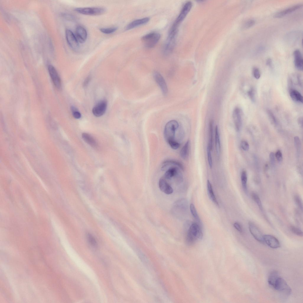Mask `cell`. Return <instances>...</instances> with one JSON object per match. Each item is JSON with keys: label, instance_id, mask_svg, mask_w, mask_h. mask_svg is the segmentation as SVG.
<instances>
[{"label": "cell", "instance_id": "7", "mask_svg": "<svg viewBox=\"0 0 303 303\" xmlns=\"http://www.w3.org/2000/svg\"><path fill=\"white\" fill-rule=\"evenodd\" d=\"M65 35L67 41L70 46L74 51L78 50L79 47V42L75 35L68 29L66 30Z\"/></svg>", "mask_w": 303, "mask_h": 303}, {"label": "cell", "instance_id": "38", "mask_svg": "<svg viewBox=\"0 0 303 303\" xmlns=\"http://www.w3.org/2000/svg\"><path fill=\"white\" fill-rule=\"evenodd\" d=\"M247 94L251 100L253 102L255 101V93L254 89L251 88L248 92Z\"/></svg>", "mask_w": 303, "mask_h": 303}, {"label": "cell", "instance_id": "46", "mask_svg": "<svg viewBox=\"0 0 303 303\" xmlns=\"http://www.w3.org/2000/svg\"><path fill=\"white\" fill-rule=\"evenodd\" d=\"M91 79V77L90 76H88L86 78L83 83V86L84 87H86L88 85Z\"/></svg>", "mask_w": 303, "mask_h": 303}, {"label": "cell", "instance_id": "30", "mask_svg": "<svg viewBox=\"0 0 303 303\" xmlns=\"http://www.w3.org/2000/svg\"><path fill=\"white\" fill-rule=\"evenodd\" d=\"M190 209L191 213L194 217L198 222H200L199 217L197 214L195 206L193 204H191L190 205Z\"/></svg>", "mask_w": 303, "mask_h": 303}, {"label": "cell", "instance_id": "24", "mask_svg": "<svg viewBox=\"0 0 303 303\" xmlns=\"http://www.w3.org/2000/svg\"><path fill=\"white\" fill-rule=\"evenodd\" d=\"M190 141L188 140L183 146L180 151V155L181 157L185 159L188 156Z\"/></svg>", "mask_w": 303, "mask_h": 303}, {"label": "cell", "instance_id": "4", "mask_svg": "<svg viewBox=\"0 0 303 303\" xmlns=\"http://www.w3.org/2000/svg\"><path fill=\"white\" fill-rule=\"evenodd\" d=\"M192 6V3L191 1H188L184 4L179 15L172 26L178 29L179 25L190 11Z\"/></svg>", "mask_w": 303, "mask_h": 303}, {"label": "cell", "instance_id": "34", "mask_svg": "<svg viewBox=\"0 0 303 303\" xmlns=\"http://www.w3.org/2000/svg\"><path fill=\"white\" fill-rule=\"evenodd\" d=\"M267 113L271 122L274 125L276 126L278 124L277 121L274 114L270 110H267Z\"/></svg>", "mask_w": 303, "mask_h": 303}, {"label": "cell", "instance_id": "25", "mask_svg": "<svg viewBox=\"0 0 303 303\" xmlns=\"http://www.w3.org/2000/svg\"><path fill=\"white\" fill-rule=\"evenodd\" d=\"M215 146L217 156L219 157L220 151V136L218 127L216 126L215 128Z\"/></svg>", "mask_w": 303, "mask_h": 303}, {"label": "cell", "instance_id": "14", "mask_svg": "<svg viewBox=\"0 0 303 303\" xmlns=\"http://www.w3.org/2000/svg\"><path fill=\"white\" fill-rule=\"evenodd\" d=\"M159 186L160 190L166 194H170L173 192V188L164 177L159 179Z\"/></svg>", "mask_w": 303, "mask_h": 303}, {"label": "cell", "instance_id": "16", "mask_svg": "<svg viewBox=\"0 0 303 303\" xmlns=\"http://www.w3.org/2000/svg\"><path fill=\"white\" fill-rule=\"evenodd\" d=\"M302 6V4H296L278 12L274 15V17L276 18H281L301 8Z\"/></svg>", "mask_w": 303, "mask_h": 303}, {"label": "cell", "instance_id": "3", "mask_svg": "<svg viewBox=\"0 0 303 303\" xmlns=\"http://www.w3.org/2000/svg\"><path fill=\"white\" fill-rule=\"evenodd\" d=\"M160 35L158 33L153 32L149 33L142 37V40L145 46L147 48L154 47L159 40Z\"/></svg>", "mask_w": 303, "mask_h": 303}, {"label": "cell", "instance_id": "27", "mask_svg": "<svg viewBox=\"0 0 303 303\" xmlns=\"http://www.w3.org/2000/svg\"><path fill=\"white\" fill-rule=\"evenodd\" d=\"M241 180L242 186L244 191L246 193L247 191V176L246 172L243 171L241 174Z\"/></svg>", "mask_w": 303, "mask_h": 303}, {"label": "cell", "instance_id": "2", "mask_svg": "<svg viewBox=\"0 0 303 303\" xmlns=\"http://www.w3.org/2000/svg\"><path fill=\"white\" fill-rule=\"evenodd\" d=\"M179 124L177 121L173 120L168 122L166 124L164 130V136L167 143L175 140V132L178 128Z\"/></svg>", "mask_w": 303, "mask_h": 303}, {"label": "cell", "instance_id": "41", "mask_svg": "<svg viewBox=\"0 0 303 303\" xmlns=\"http://www.w3.org/2000/svg\"><path fill=\"white\" fill-rule=\"evenodd\" d=\"M168 144L172 149H178L180 146V144L175 140L170 141Z\"/></svg>", "mask_w": 303, "mask_h": 303}, {"label": "cell", "instance_id": "42", "mask_svg": "<svg viewBox=\"0 0 303 303\" xmlns=\"http://www.w3.org/2000/svg\"><path fill=\"white\" fill-rule=\"evenodd\" d=\"M241 146L244 151H247L249 149V145L248 143L245 141H242L241 143Z\"/></svg>", "mask_w": 303, "mask_h": 303}, {"label": "cell", "instance_id": "22", "mask_svg": "<svg viewBox=\"0 0 303 303\" xmlns=\"http://www.w3.org/2000/svg\"><path fill=\"white\" fill-rule=\"evenodd\" d=\"M82 136L84 140L91 146L94 147H97L96 142L91 135L84 133H82Z\"/></svg>", "mask_w": 303, "mask_h": 303}, {"label": "cell", "instance_id": "21", "mask_svg": "<svg viewBox=\"0 0 303 303\" xmlns=\"http://www.w3.org/2000/svg\"><path fill=\"white\" fill-rule=\"evenodd\" d=\"M280 277L279 273L277 271H272L270 273L268 278L269 284L274 288L276 281Z\"/></svg>", "mask_w": 303, "mask_h": 303}, {"label": "cell", "instance_id": "13", "mask_svg": "<svg viewBox=\"0 0 303 303\" xmlns=\"http://www.w3.org/2000/svg\"><path fill=\"white\" fill-rule=\"evenodd\" d=\"M264 241L270 247L273 249L280 247V244L278 239L273 236L268 234L263 235Z\"/></svg>", "mask_w": 303, "mask_h": 303}, {"label": "cell", "instance_id": "26", "mask_svg": "<svg viewBox=\"0 0 303 303\" xmlns=\"http://www.w3.org/2000/svg\"><path fill=\"white\" fill-rule=\"evenodd\" d=\"M213 122H210L209 126V142L208 146L210 150H212L213 148Z\"/></svg>", "mask_w": 303, "mask_h": 303}, {"label": "cell", "instance_id": "35", "mask_svg": "<svg viewBox=\"0 0 303 303\" xmlns=\"http://www.w3.org/2000/svg\"><path fill=\"white\" fill-rule=\"evenodd\" d=\"M290 229L291 231L295 235L300 237L303 236L302 231L298 228L292 226L291 227Z\"/></svg>", "mask_w": 303, "mask_h": 303}, {"label": "cell", "instance_id": "10", "mask_svg": "<svg viewBox=\"0 0 303 303\" xmlns=\"http://www.w3.org/2000/svg\"><path fill=\"white\" fill-rule=\"evenodd\" d=\"M48 71L52 81L55 87L58 89H60L61 87V83L60 77L55 68L51 65H49L48 66Z\"/></svg>", "mask_w": 303, "mask_h": 303}, {"label": "cell", "instance_id": "23", "mask_svg": "<svg viewBox=\"0 0 303 303\" xmlns=\"http://www.w3.org/2000/svg\"><path fill=\"white\" fill-rule=\"evenodd\" d=\"M207 194L210 199L216 205H218V203L214 194L211 184L209 180L207 182Z\"/></svg>", "mask_w": 303, "mask_h": 303}, {"label": "cell", "instance_id": "8", "mask_svg": "<svg viewBox=\"0 0 303 303\" xmlns=\"http://www.w3.org/2000/svg\"><path fill=\"white\" fill-rule=\"evenodd\" d=\"M107 107V101L105 99L99 101L94 107L92 112L96 117H99L103 115L105 113Z\"/></svg>", "mask_w": 303, "mask_h": 303}, {"label": "cell", "instance_id": "15", "mask_svg": "<svg viewBox=\"0 0 303 303\" xmlns=\"http://www.w3.org/2000/svg\"><path fill=\"white\" fill-rule=\"evenodd\" d=\"M87 31L84 28L80 25L77 26L75 30V36L79 43L85 42L87 39Z\"/></svg>", "mask_w": 303, "mask_h": 303}, {"label": "cell", "instance_id": "40", "mask_svg": "<svg viewBox=\"0 0 303 303\" xmlns=\"http://www.w3.org/2000/svg\"><path fill=\"white\" fill-rule=\"evenodd\" d=\"M254 77L256 79H259L260 77V72L259 69L257 67H254L252 70Z\"/></svg>", "mask_w": 303, "mask_h": 303}, {"label": "cell", "instance_id": "43", "mask_svg": "<svg viewBox=\"0 0 303 303\" xmlns=\"http://www.w3.org/2000/svg\"><path fill=\"white\" fill-rule=\"evenodd\" d=\"M275 156L279 162H281L283 160V156L282 153L280 150H279L276 151Z\"/></svg>", "mask_w": 303, "mask_h": 303}, {"label": "cell", "instance_id": "17", "mask_svg": "<svg viewBox=\"0 0 303 303\" xmlns=\"http://www.w3.org/2000/svg\"><path fill=\"white\" fill-rule=\"evenodd\" d=\"M294 63L296 68L299 70H302L303 60L302 56L300 51L296 50L294 52Z\"/></svg>", "mask_w": 303, "mask_h": 303}, {"label": "cell", "instance_id": "5", "mask_svg": "<svg viewBox=\"0 0 303 303\" xmlns=\"http://www.w3.org/2000/svg\"><path fill=\"white\" fill-rule=\"evenodd\" d=\"M75 10L79 13L90 15H100L106 11L105 9L101 7L78 8L75 9Z\"/></svg>", "mask_w": 303, "mask_h": 303}, {"label": "cell", "instance_id": "45", "mask_svg": "<svg viewBox=\"0 0 303 303\" xmlns=\"http://www.w3.org/2000/svg\"><path fill=\"white\" fill-rule=\"evenodd\" d=\"M275 155L274 154L273 152H271L269 155V158L270 162L272 165H274L275 162Z\"/></svg>", "mask_w": 303, "mask_h": 303}, {"label": "cell", "instance_id": "36", "mask_svg": "<svg viewBox=\"0 0 303 303\" xmlns=\"http://www.w3.org/2000/svg\"><path fill=\"white\" fill-rule=\"evenodd\" d=\"M294 200L296 205L302 211L303 209V204L300 197L298 195H295L294 197Z\"/></svg>", "mask_w": 303, "mask_h": 303}, {"label": "cell", "instance_id": "29", "mask_svg": "<svg viewBox=\"0 0 303 303\" xmlns=\"http://www.w3.org/2000/svg\"><path fill=\"white\" fill-rule=\"evenodd\" d=\"M164 164H165V165L170 164H173L178 166L182 170H184V167L183 165L180 162L177 161L168 160L165 162Z\"/></svg>", "mask_w": 303, "mask_h": 303}, {"label": "cell", "instance_id": "11", "mask_svg": "<svg viewBox=\"0 0 303 303\" xmlns=\"http://www.w3.org/2000/svg\"><path fill=\"white\" fill-rule=\"evenodd\" d=\"M248 225L249 231L254 238L260 242H264L263 235L257 227L251 222H249Z\"/></svg>", "mask_w": 303, "mask_h": 303}, {"label": "cell", "instance_id": "31", "mask_svg": "<svg viewBox=\"0 0 303 303\" xmlns=\"http://www.w3.org/2000/svg\"><path fill=\"white\" fill-rule=\"evenodd\" d=\"M117 29V27H112L108 28H103L100 29V31L105 34H109L115 32Z\"/></svg>", "mask_w": 303, "mask_h": 303}, {"label": "cell", "instance_id": "9", "mask_svg": "<svg viewBox=\"0 0 303 303\" xmlns=\"http://www.w3.org/2000/svg\"><path fill=\"white\" fill-rule=\"evenodd\" d=\"M242 112L238 107H236L234 109L233 113V121L236 131H239L242 125Z\"/></svg>", "mask_w": 303, "mask_h": 303}, {"label": "cell", "instance_id": "48", "mask_svg": "<svg viewBox=\"0 0 303 303\" xmlns=\"http://www.w3.org/2000/svg\"><path fill=\"white\" fill-rule=\"evenodd\" d=\"M272 61L271 59L270 58L268 59L266 61V65L269 67H271L272 65Z\"/></svg>", "mask_w": 303, "mask_h": 303}, {"label": "cell", "instance_id": "47", "mask_svg": "<svg viewBox=\"0 0 303 303\" xmlns=\"http://www.w3.org/2000/svg\"><path fill=\"white\" fill-rule=\"evenodd\" d=\"M233 225L235 228L238 231L241 232L242 231V228L240 224L238 223H234Z\"/></svg>", "mask_w": 303, "mask_h": 303}, {"label": "cell", "instance_id": "32", "mask_svg": "<svg viewBox=\"0 0 303 303\" xmlns=\"http://www.w3.org/2000/svg\"><path fill=\"white\" fill-rule=\"evenodd\" d=\"M294 145L298 154L300 153L301 147V143L300 139L298 136H295L294 138Z\"/></svg>", "mask_w": 303, "mask_h": 303}, {"label": "cell", "instance_id": "12", "mask_svg": "<svg viewBox=\"0 0 303 303\" xmlns=\"http://www.w3.org/2000/svg\"><path fill=\"white\" fill-rule=\"evenodd\" d=\"M153 75L155 81L160 87L162 93L166 95L167 93L168 88L163 78L159 73L156 71L154 72Z\"/></svg>", "mask_w": 303, "mask_h": 303}, {"label": "cell", "instance_id": "19", "mask_svg": "<svg viewBox=\"0 0 303 303\" xmlns=\"http://www.w3.org/2000/svg\"><path fill=\"white\" fill-rule=\"evenodd\" d=\"M178 169L176 167H171L165 172L164 177L166 179H171L173 177L180 176Z\"/></svg>", "mask_w": 303, "mask_h": 303}, {"label": "cell", "instance_id": "18", "mask_svg": "<svg viewBox=\"0 0 303 303\" xmlns=\"http://www.w3.org/2000/svg\"><path fill=\"white\" fill-rule=\"evenodd\" d=\"M149 20V17H146L134 20L126 26L125 29L127 30H129L145 24L148 22Z\"/></svg>", "mask_w": 303, "mask_h": 303}, {"label": "cell", "instance_id": "6", "mask_svg": "<svg viewBox=\"0 0 303 303\" xmlns=\"http://www.w3.org/2000/svg\"><path fill=\"white\" fill-rule=\"evenodd\" d=\"M275 290L285 295L289 296L291 290L286 282L280 277L276 281L273 288Z\"/></svg>", "mask_w": 303, "mask_h": 303}, {"label": "cell", "instance_id": "28", "mask_svg": "<svg viewBox=\"0 0 303 303\" xmlns=\"http://www.w3.org/2000/svg\"><path fill=\"white\" fill-rule=\"evenodd\" d=\"M252 199L257 204L260 209L262 210V206L260 199L258 195L255 193H253L251 194Z\"/></svg>", "mask_w": 303, "mask_h": 303}, {"label": "cell", "instance_id": "39", "mask_svg": "<svg viewBox=\"0 0 303 303\" xmlns=\"http://www.w3.org/2000/svg\"><path fill=\"white\" fill-rule=\"evenodd\" d=\"M211 151V150H210L209 147L207 146V152L208 163L210 168H211L212 167V161Z\"/></svg>", "mask_w": 303, "mask_h": 303}, {"label": "cell", "instance_id": "1", "mask_svg": "<svg viewBox=\"0 0 303 303\" xmlns=\"http://www.w3.org/2000/svg\"><path fill=\"white\" fill-rule=\"evenodd\" d=\"M202 237L203 233L199 225L196 223H193L187 233L186 239L187 243L193 244L197 240L201 239Z\"/></svg>", "mask_w": 303, "mask_h": 303}, {"label": "cell", "instance_id": "33", "mask_svg": "<svg viewBox=\"0 0 303 303\" xmlns=\"http://www.w3.org/2000/svg\"><path fill=\"white\" fill-rule=\"evenodd\" d=\"M88 241L89 243L92 246L96 247L97 243L95 238L90 233H88L87 235Z\"/></svg>", "mask_w": 303, "mask_h": 303}, {"label": "cell", "instance_id": "44", "mask_svg": "<svg viewBox=\"0 0 303 303\" xmlns=\"http://www.w3.org/2000/svg\"><path fill=\"white\" fill-rule=\"evenodd\" d=\"M255 23V21L253 20H249L246 22L245 24V27L246 28H249L254 25Z\"/></svg>", "mask_w": 303, "mask_h": 303}, {"label": "cell", "instance_id": "49", "mask_svg": "<svg viewBox=\"0 0 303 303\" xmlns=\"http://www.w3.org/2000/svg\"><path fill=\"white\" fill-rule=\"evenodd\" d=\"M298 123L299 124L301 127H302L303 125V119L302 117H299L298 118Z\"/></svg>", "mask_w": 303, "mask_h": 303}, {"label": "cell", "instance_id": "20", "mask_svg": "<svg viewBox=\"0 0 303 303\" xmlns=\"http://www.w3.org/2000/svg\"><path fill=\"white\" fill-rule=\"evenodd\" d=\"M289 93L291 98L293 101L296 102L302 103V96L297 90L294 89H290L289 91Z\"/></svg>", "mask_w": 303, "mask_h": 303}, {"label": "cell", "instance_id": "37", "mask_svg": "<svg viewBox=\"0 0 303 303\" xmlns=\"http://www.w3.org/2000/svg\"><path fill=\"white\" fill-rule=\"evenodd\" d=\"M71 109L73 117L76 119H79L81 117L80 113L73 106H71Z\"/></svg>", "mask_w": 303, "mask_h": 303}]
</instances>
